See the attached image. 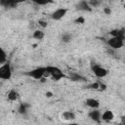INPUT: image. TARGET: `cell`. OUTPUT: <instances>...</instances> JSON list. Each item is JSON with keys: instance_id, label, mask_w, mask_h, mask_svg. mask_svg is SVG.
<instances>
[{"instance_id": "6da1fadb", "label": "cell", "mask_w": 125, "mask_h": 125, "mask_svg": "<svg viewBox=\"0 0 125 125\" xmlns=\"http://www.w3.org/2000/svg\"><path fill=\"white\" fill-rule=\"evenodd\" d=\"M24 75H27L35 80H40L42 78H47L49 76V73L46 70V66H39L27 72H24Z\"/></svg>"}, {"instance_id": "7a4b0ae2", "label": "cell", "mask_w": 125, "mask_h": 125, "mask_svg": "<svg viewBox=\"0 0 125 125\" xmlns=\"http://www.w3.org/2000/svg\"><path fill=\"white\" fill-rule=\"evenodd\" d=\"M46 70H47V72L49 73V76H51L53 80L59 81V80H61L62 78L65 77V75L63 74V72H62L59 67H57V66L48 65V66H46Z\"/></svg>"}, {"instance_id": "3957f363", "label": "cell", "mask_w": 125, "mask_h": 125, "mask_svg": "<svg viewBox=\"0 0 125 125\" xmlns=\"http://www.w3.org/2000/svg\"><path fill=\"white\" fill-rule=\"evenodd\" d=\"M12 77V68L10 62L2 64L0 66V78L3 80H9Z\"/></svg>"}, {"instance_id": "277c9868", "label": "cell", "mask_w": 125, "mask_h": 125, "mask_svg": "<svg viewBox=\"0 0 125 125\" xmlns=\"http://www.w3.org/2000/svg\"><path fill=\"white\" fill-rule=\"evenodd\" d=\"M91 70H92V72H93L97 77H99V78H103V77L106 76L107 73H108V71H107L106 68H104V66H102V65H100V64L93 63V62L91 63Z\"/></svg>"}, {"instance_id": "5b68a950", "label": "cell", "mask_w": 125, "mask_h": 125, "mask_svg": "<svg viewBox=\"0 0 125 125\" xmlns=\"http://www.w3.org/2000/svg\"><path fill=\"white\" fill-rule=\"evenodd\" d=\"M106 43L111 49L117 50V49H120V48H122L124 46L125 41L120 39V38H118V37H110L109 39H107Z\"/></svg>"}, {"instance_id": "8992f818", "label": "cell", "mask_w": 125, "mask_h": 125, "mask_svg": "<svg viewBox=\"0 0 125 125\" xmlns=\"http://www.w3.org/2000/svg\"><path fill=\"white\" fill-rule=\"evenodd\" d=\"M66 13H67V9L66 8H59V9H57V10H55L53 12L51 18L54 21H60L65 16Z\"/></svg>"}, {"instance_id": "52a82bcc", "label": "cell", "mask_w": 125, "mask_h": 125, "mask_svg": "<svg viewBox=\"0 0 125 125\" xmlns=\"http://www.w3.org/2000/svg\"><path fill=\"white\" fill-rule=\"evenodd\" d=\"M88 116L89 118L96 122V123H101V120H102V113L99 109H92L91 111H89L88 113Z\"/></svg>"}, {"instance_id": "ba28073f", "label": "cell", "mask_w": 125, "mask_h": 125, "mask_svg": "<svg viewBox=\"0 0 125 125\" xmlns=\"http://www.w3.org/2000/svg\"><path fill=\"white\" fill-rule=\"evenodd\" d=\"M76 9L78 11H83V12H91L92 11V8L90 7L88 1H85V0H82V1H79L77 4H76Z\"/></svg>"}, {"instance_id": "9c48e42d", "label": "cell", "mask_w": 125, "mask_h": 125, "mask_svg": "<svg viewBox=\"0 0 125 125\" xmlns=\"http://www.w3.org/2000/svg\"><path fill=\"white\" fill-rule=\"evenodd\" d=\"M111 37H118L122 40H125V28H115L109 31Z\"/></svg>"}, {"instance_id": "30bf717a", "label": "cell", "mask_w": 125, "mask_h": 125, "mask_svg": "<svg viewBox=\"0 0 125 125\" xmlns=\"http://www.w3.org/2000/svg\"><path fill=\"white\" fill-rule=\"evenodd\" d=\"M68 78L74 82H86L87 81V79L83 75H81L77 72H70L68 75Z\"/></svg>"}, {"instance_id": "8fae6325", "label": "cell", "mask_w": 125, "mask_h": 125, "mask_svg": "<svg viewBox=\"0 0 125 125\" xmlns=\"http://www.w3.org/2000/svg\"><path fill=\"white\" fill-rule=\"evenodd\" d=\"M85 104H86L88 107L92 108V109H97V108H99V106H100V102H99L97 99L89 98V99H87V100L85 101Z\"/></svg>"}, {"instance_id": "7c38bea8", "label": "cell", "mask_w": 125, "mask_h": 125, "mask_svg": "<svg viewBox=\"0 0 125 125\" xmlns=\"http://www.w3.org/2000/svg\"><path fill=\"white\" fill-rule=\"evenodd\" d=\"M0 4L2 7H4L5 9H14L18 6V2L16 1H8V0H1L0 1Z\"/></svg>"}, {"instance_id": "4fadbf2b", "label": "cell", "mask_w": 125, "mask_h": 125, "mask_svg": "<svg viewBox=\"0 0 125 125\" xmlns=\"http://www.w3.org/2000/svg\"><path fill=\"white\" fill-rule=\"evenodd\" d=\"M114 119V114L111 110H105L102 113V120L104 122H110Z\"/></svg>"}, {"instance_id": "5bb4252c", "label": "cell", "mask_w": 125, "mask_h": 125, "mask_svg": "<svg viewBox=\"0 0 125 125\" xmlns=\"http://www.w3.org/2000/svg\"><path fill=\"white\" fill-rule=\"evenodd\" d=\"M75 113L70 110H65L62 113V118L65 121H73L75 119Z\"/></svg>"}, {"instance_id": "9a60e30c", "label": "cell", "mask_w": 125, "mask_h": 125, "mask_svg": "<svg viewBox=\"0 0 125 125\" xmlns=\"http://www.w3.org/2000/svg\"><path fill=\"white\" fill-rule=\"evenodd\" d=\"M29 107H30V104H29L28 103L21 102V103L20 104V105H19L18 111H19V113H21V114L24 115V114H26V113H27V111H28Z\"/></svg>"}, {"instance_id": "2e32d148", "label": "cell", "mask_w": 125, "mask_h": 125, "mask_svg": "<svg viewBox=\"0 0 125 125\" xmlns=\"http://www.w3.org/2000/svg\"><path fill=\"white\" fill-rule=\"evenodd\" d=\"M7 99L10 102H15L19 99V93L16 90H10L7 94Z\"/></svg>"}, {"instance_id": "e0dca14e", "label": "cell", "mask_w": 125, "mask_h": 125, "mask_svg": "<svg viewBox=\"0 0 125 125\" xmlns=\"http://www.w3.org/2000/svg\"><path fill=\"white\" fill-rule=\"evenodd\" d=\"M7 62H8L7 61V53L3 48H1V50H0V64L2 65L4 63H6Z\"/></svg>"}, {"instance_id": "ac0fdd59", "label": "cell", "mask_w": 125, "mask_h": 125, "mask_svg": "<svg viewBox=\"0 0 125 125\" xmlns=\"http://www.w3.org/2000/svg\"><path fill=\"white\" fill-rule=\"evenodd\" d=\"M44 36H45V34H44V32L41 31V30H35V31L33 32V34H32V37H33V38H35V39H39V40L43 39Z\"/></svg>"}, {"instance_id": "d6986e66", "label": "cell", "mask_w": 125, "mask_h": 125, "mask_svg": "<svg viewBox=\"0 0 125 125\" xmlns=\"http://www.w3.org/2000/svg\"><path fill=\"white\" fill-rule=\"evenodd\" d=\"M61 39H62V41L63 43H68V42H70V41H71L72 36H71V34H70V33L65 32V33H63V34L62 35Z\"/></svg>"}, {"instance_id": "ffe728a7", "label": "cell", "mask_w": 125, "mask_h": 125, "mask_svg": "<svg viewBox=\"0 0 125 125\" xmlns=\"http://www.w3.org/2000/svg\"><path fill=\"white\" fill-rule=\"evenodd\" d=\"M88 3H89V5H90L91 8L98 7V6L101 4V2H100V1H97V0H90V1H88Z\"/></svg>"}, {"instance_id": "44dd1931", "label": "cell", "mask_w": 125, "mask_h": 125, "mask_svg": "<svg viewBox=\"0 0 125 125\" xmlns=\"http://www.w3.org/2000/svg\"><path fill=\"white\" fill-rule=\"evenodd\" d=\"M88 89H92V90H99V83L98 82H94V83H91L87 86Z\"/></svg>"}, {"instance_id": "7402d4cb", "label": "cell", "mask_w": 125, "mask_h": 125, "mask_svg": "<svg viewBox=\"0 0 125 125\" xmlns=\"http://www.w3.org/2000/svg\"><path fill=\"white\" fill-rule=\"evenodd\" d=\"M98 83H99V91H104L106 89V85L104 82L98 81Z\"/></svg>"}, {"instance_id": "603a6c76", "label": "cell", "mask_w": 125, "mask_h": 125, "mask_svg": "<svg viewBox=\"0 0 125 125\" xmlns=\"http://www.w3.org/2000/svg\"><path fill=\"white\" fill-rule=\"evenodd\" d=\"M74 22L77 23V24H82V23L85 22V19H84L83 17H78V18L74 21Z\"/></svg>"}, {"instance_id": "cb8c5ba5", "label": "cell", "mask_w": 125, "mask_h": 125, "mask_svg": "<svg viewBox=\"0 0 125 125\" xmlns=\"http://www.w3.org/2000/svg\"><path fill=\"white\" fill-rule=\"evenodd\" d=\"M38 23H39V25H40L41 27H43V28L47 27V25H48L47 21H43V20H39V21H38Z\"/></svg>"}, {"instance_id": "d4e9b609", "label": "cell", "mask_w": 125, "mask_h": 125, "mask_svg": "<svg viewBox=\"0 0 125 125\" xmlns=\"http://www.w3.org/2000/svg\"><path fill=\"white\" fill-rule=\"evenodd\" d=\"M104 13L105 15L109 16V15L111 14V9H110V8H108V7H105V8H104Z\"/></svg>"}, {"instance_id": "484cf974", "label": "cell", "mask_w": 125, "mask_h": 125, "mask_svg": "<svg viewBox=\"0 0 125 125\" xmlns=\"http://www.w3.org/2000/svg\"><path fill=\"white\" fill-rule=\"evenodd\" d=\"M34 3L40 6V5H46V4H48L49 1H34Z\"/></svg>"}, {"instance_id": "4316f807", "label": "cell", "mask_w": 125, "mask_h": 125, "mask_svg": "<svg viewBox=\"0 0 125 125\" xmlns=\"http://www.w3.org/2000/svg\"><path fill=\"white\" fill-rule=\"evenodd\" d=\"M118 125H125V115L121 116V120H120V124Z\"/></svg>"}, {"instance_id": "83f0119b", "label": "cell", "mask_w": 125, "mask_h": 125, "mask_svg": "<svg viewBox=\"0 0 125 125\" xmlns=\"http://www.w3.org/2000/svg\"><path fill=\"white\" fill-rule=\"evenodd\" d=\"M52 96H53L52 92H46V97H49V98H51Z\"/></svg>"}, {"instance_id": "f1b7e54d", "label": "cell", "mask_w": 125, "mask_h": 125, "mask_svg": "<svg viewBox=\"0 0 125 125\" xmlns=\"http://www.w3.org/2000/svg\"><path fill=\"white\" fill-rule=\"evenodd\" d=\"M65 125H79L78 123H68V124H65Z\"/></svg>"}, {"instance_id": "f546056e", "label": "cell", "mask_w": 125, "mask_h": 125, "mask_svg": "<svg viewBox=\"0 0 125 125\" xmlns=\"http://www.w3.org/2000/svg\"><path fill=\"white\" fill-rule=\"evenodd\" d=\"M124 45H125V43H124Z\"/></svg>"}]
</instances>
